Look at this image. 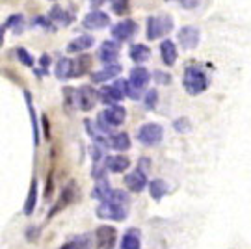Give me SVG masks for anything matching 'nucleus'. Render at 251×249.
<instances>
[{
  "mask_svg": "<svg viewBox=\"0 0 251 249\" xmlns=\"http://www.w3.org/2000/svg\"><path fill=\"white\" fill-rule=\"evenodd\" d=\"M17 58L23 65H34V58L32 54H28L24 48H17Z\"/></svg>",
  "mask_w": 251,
  "mask_h": 249,
  "instance_id": "nucleus-34",
  "label": "nucleus"
},
{
  "mask_svg": "<svg viewBox=\"0 0 251 249\" xmlns=\"http://www.w3.org/2000/svg\"><path fill=\"white\" fill-rule=\"evenodd\" d=\"M121 73V65H106L102 71H97L93 74V82H106L110 78H115L119 76Z\"/></svg>",
  "mask_w": 251,
  "mask_h": 249,
  "instance_id": "nucleus-21",
  "label": "nucleus"
},
{
  "mask_svg": "<svg viewBox=\"0 0 251 249\" xmlns=\"http://www.w3.org/2000/svg\"><path fill=\"white\" fill-rule=\"evenodd\" d=\"M74 74V64L69 58H60L56 64V76L60 80H67Z\"/></svg>",
  "mask_w": 251,
  "mask_h": 249,
  "instance_id": "nucleus-17",
  "label": "nucleus"
},
{
  "mask_svg": "<svg viewBox=\"0 0 251 249\" xmlns=\"http://www.w3.org/2000/svg\"><path fill=\"white\" fill-rule=\"evenodd\" d=\"M93 43H95V39H93L91 36H80L69 43L67 50H69V52H84V50L91 48Z\"/></svg>",
  "mask_w": 251,
  "mask_h": 249,
  "instance_id": "nucleus-18",
  "label": "nucleus"
},
{
  "mask_svg": "<svg viewBox=\"0 0 251 249\" xmlns=\"http://www.w3.org/2000/svg\"><path fill=\"white\" fill-rule=\"evenodd\" d=\"M125 119H127V110L119 104H114L99 113V127L104 132H108L110 127H117L121 123H125Z\"/></svg>",
  "mask_w": 251,
  "mask_h": 249,
  "instance_id": "nucleus-3",
  "label": "nucleus"
},
{
  "mask_svg": "<svg viewBox=\"0 0 251 249\" xmlns=\"http://www.w3.org/2000/svg\"><path fill=\"white\" fill-rule=\"evenodd\" d=\"M129 93V82L127 80H117V82L114 84V86H104L99 93V97H101L102 102H106V104H119V101Z\"/></svg>",
  "mask_w": 251,
  "mask_h": 249,
  "instance_id": "nucleus-5",
  "label": "nucleus"
},
{
  "mask_svg": "<svg viewBox=\"0 0 251 249\" xmlns=\"http://www.w3.org/2000/svg\"><path fill=\"white\" fill-rule=\"evenodd\" d=\"M112 192H114V190H112L110 184H108L106 177H104V179H97V186L93 188V197H95V199H99V201H108Z\"/></svg>",
  "mask_w": 251,
  "mask_h": 249,
  "instance_id": "nucleus-20",
  "label": "nucleus"
},
{
  "mask_svg": "<svg viewBox=\"0 0 251 249\" xmlns=\"http://www.w3.org/2000/svg\"><path fill=\"white\" fill-rule=\"evenodd\" d=\"M112 9H114V13H117V15L127 13V9H129V0H112Z\"/></svg>",
  "mask_w": 251,
  "mask_h": 249,
  "instance_id": "nucleus-31",
  "label": "nucleus"
},
{
  "mask_svg": "<svg viewBox=\"0 0 251 249\" xmlns=\"http://www.w3.org/2000/svg\"><path fill=\"white\" fill-rule=\"evenodd\" d=\"M121 249H141L139 231H136V229L127 231V234L121 238Z\"/></svg>",
  "mask_w": 251,
  "mask_h": 249,
  "instance_id": "nucleus-22",
  "label": "nucleus"
},
{
  "mask_svg": "<svg viewBox=\"0 0 251 249\" xmlns=\"http://www.w3.org/2000/svg\"><path fill=\"white\" fill-rule=\"evenodd\" d=\"M104 164H106V169L112 173H123L130 167V160L125 155H112L104 160Z\"/></svg>",
  "mask_w": 251,
  "mask_h": 249,
  "instance_id": "nucleus-13",
  "label": "nucleus"
},
{
  "mask_svg": "<svg viewBox=\"0 0 251 249\" xmlns=\"http://www.w3.org/2000/svg\"><path fill=\"white\" fill-rule=\"evenodd\" d=\"M95 240L99 249H114V246L117 244V231L110 225H102L95 232Z\"/></svg>",
  "mask_w": 251,
  "mask_h": 249,
  "instance_id": "nucleus-7",
  "label": "nucleus"
},
{
  "mask_svg": "<svg viewBox=\"0 0 251 249\" xmlns=\"http://www.w3.org/2000/svg\"><path fill=\"white\" fill-rule=\"evenodd\" d=\"M48 19H50V21H54V23H58L60 26H67V24H71V21H73L71 13L64 11L60 6H54V8H52V11H50V17H48Z\"/></svg>",
  "mask_w": 251,
  "mask_h": 249,
  "instance_id": "nucleus-24",
  "label": "nucleus"
},
{
  "mask_svg": "<svg viewBox=\"0 0 251 249\" xmlns=\"http://www.w3.org/2000/svg\"><path fill=\"white\" fill-rule=\"evenodd\" d=\"M84 28H88V30H99V28H104L110 24V17L104 13V11H99V9H95V11H90L82 21Z\"/></svg>",
  "mask_w": 251,
  "mask_h": 249,
  "instance_id": "nucleus-9",
  "label": "nucleus"
},
{
  "mask_svg": "<svg viewBox=\"0 0 251 249\" xmlns=\"http://www.w3.org/2000/svg\"><path fill=\"white\" fill-rule=\"evenodd\" d=\"M199 4V0H183V6H184L186 9H192L195 8Z\"/></svg>",
  "mask_w": 251,
  "mask_h": 249,
  "instance_id": "nucleus-38",
  "label": "nucleus"
},
{
  "mask_svg": "<svg viewBox=\"0 0 251 249\" xmlns=\"http://www.w3.org/2000/svg\"><path fill=\"white\" fill-rule=\"evenodd\" d=\"M136 30H138V24L134 21H130V19H125V21H121V23H117L115 26L112 28V36L117 41H127V39H130L136 34Z\"/></svg>",
  "mask_w": 251,
  "mask_h": 249,
  "instance_id": "nucleus-8",
  "label": "nucleus"
},
{
  "mask_svg": "<svg viewBox=\"0 0 251 249\" xmlns=\"http://www.w3.org/2000/svg\"><path fill=\"white\" fill-rule=\"evenodd\" d=\"M23 24H24V21H23V15H11L4 28H11L15 34H21V32H23Z\"/></svg>",
  "mask_w": 251,
  "mask_h": 249,
  "instance_id": "nucleus-29",
  "label": "nucleus"
},
{
  "mask_svg": "<svg viewBox=\"0 0 251 249\" xmlns=\"http://www.w3.org/2000/svg\"><path fill=\"white\" fill-rule=\"evenodd\" d=\"M97 91L93 90L91 86H82L80 90H78V106L82 108L84 112H90L95 106V102H97Z\"/></svg>",
  "mask_w": 251,
  "mask_h": 249,
  "instance_id": "nucleus-12",
  "label": "nucleus"
},
{
  "mask_svg": "<svg viewBox=\"0 0 251 249\" xmlns=\"http://www.w3.org/2000/svg\"><path fill=\"white\" fill-rule=\"evenodd\" d=\"M60 249H91V244H90L88 236H78V238H73L67 244H64Z\"/></svg>",
  "mask_w": 251,
  "mask_h": 249,
  "instance_id": "nucleus-27",
  "label": "nucleus"
},
{
  "mask_svg": "<svg viewBox=\"0 0 251 249\" xmlns=\"http://www.w3.org/2000/svg\"><path fill=\"white\" fill-rule=\"evenodd\" d=\"M36 23L37 24H41L43 28H46V30H54V24L50 23V19H37Z\"/></svg>",
  "mask_w": 251,
  "mask_h": 249,
  "instance_id": "nucleus-36",
  "label": "nucleus"
},
{
  "mask_svg": "<svg viewBox=\"0 0 251 249\" xmlns=\"http://www.w3.org/2000/svg\"><path fill=\"white\" fill-rule=\"evenodd\" d=\"M26 97V102H28V112H30V119L34 123V143H39V134H37V127H36V112H34V106H32V99H30V95H24Z\"/></svg>",
  "mask_w": 251,
  "mask_h": 249,
  "instance_id": "nucleus-30",
  "label": "nucleus"
},
{
  "mask_svg": "<svg viewBox=\"0 0 251 249\" xmlns=\"http://www.w3.org/2000/svg\"><path fill=\"white\" fill-rule=\"evenodd\" d=\"M36 199H37V182L34 181V182H32V188H30V194H28L26 203H24V214L34 212V208H36Z\"/></svg>",
  "mask_w": 251,
  "mask_h": 249,
  "instance_id": "nucleus-28",
  "label": "nucleus"
},
{
  "mask_svg": "<svg viewBox=\"0 0 251 249\" xmlns=\"http://www.w3.org/2000/svg\"><path fill=\"white\" fill-rule=\"evenodd\" d=\"M157 102H158V91L157 90H149L147 95H145V106H147L149 110H153L157 106Z\"/></svg>",
  "mask_w": 251,
  "mask_h": 249,
  "instance_id": "nucleus-33",
  "label": "nucleus"
},
{
  "mask_svg": "<svg viewBox=\"0 0 251 249\" xmlns=\"http://www.w3.org/2000/svg\"><path fill=\"white\" fill-rule=\"evenodd\" d=\"M173 30V19L169 15H153L147 21V39L155 41Z\"/></svg>",
  "mask_w": 251,
  "mask_h": 249,
  "instance_id": "nucleus-2",
  "label": "nucleus"
},
{
  "mask_svg": "<svg viewBox=\"0 0 251 249\" xmlns=\"http://www.w3.org/2000/svg\"><path fill=\"white\" fill-rule=\"evenodd\" d=\"M74 192H76V186L73 182H69V184L64 188V192H62V197H60V201L56 203V206L52 208V212L50 216H56L58 212H62L67 204H71L74 201Z\"/></svg>",
  "mask_w": 251,
  "mask_h": 249,
  "instance_id": "nucleus-15",
  "label": "nucleus"
},
{
  "mask_svg": "<svg viewBox=\"0 0 251 249\" xmlns=\"http://www.w3.org/2000/svg\"><path fill=\"white\" fill-rule=\"evenodd\" d=\"M129 206L127 204L114 203V201H102L97 208V216L101 220H114V222H123L129 216Z\"/></svg>",
  "mask_w": 251,
  "mask_h": 249,
  "instance_id": "nucleus-4",
  "label": "nucleus"
},
{
  "mask_svg": "<svg viewBox=\"0 0 251 249\" xmlns=\"http://www.w3.org/2000/svg\"><path fill=\"white\" fill-rule=\"evenodd\" d=\"M175 130H179V132H186V130L190 129V121L186 119V117H181V119L175 121Z\"/></svg>",
  "mask_w": 251,
  "mask_h": 249,
  "instance_id": "nucleus-35",
  "label": "nucleus"
},
{
  "mask_svg": "<svg viewBox=\"0 0 251 249\" xmlns=\"http://www.w3.org/2000/svg\"><path fill=\"white\" fill-rule=\"evenodd\" d=\"M48 62H50V60H48V56H41V65H43V67H48Z\"/></svg>",
  "mask_w": 251,
  "mask_h": 249,
  "instance_id": "nucleus-40",
  "label": "nucleus"
},
{
  "mask_svg": "<svg viewBox=\"0 0 251 249\" xmlns=\"http://www.w3.org/2000/svg\"><path fill=\"white\" fill-rule=\"evenodd\" d=\"M149 78H151V74H149V71L145 67H134L130 71V84L139 88V90H143L147 86Z\"/></svg>",
  "mask_w": 251,
  "mask_h": 249,
  "instance_id": "nucleus-16",
  "label": "nucleus"
},
{
  "mask_svg": "<svg viewBox=\"0 0 251 249\" xmlns=\"http://www.w3.org/2000/svg\"><path fill=\"white\" fill-rule=\"evenodd\" d=\"M90 2H91L93 8H99V6H102V4H104V0H90Z\"/></svg>",
  "mask_w": 251,
  "mask_h": 249,
  "instance_id": "nucleus-39",
  "label": "nucleus"
},
{
  "mask_svg": "<svg viewBox=\"0 0 251 249\" xmlns=\"http://www.w3.org/2000/svg\"><path fill=\"white\" fill-rule=\"evenodd\" d=\"M199 30L194 26H184L179 30V43L184 46L186 50H190V48H195V46L199 45Z\"/></svg>",
  "mask_w": 251,
  "mask_h": 249,
  "instance_id": "nucleus-10",
  "label": "nucleus"
},
{
  "mask_svg": "<svg viewBox=\"0 0 251 249\" xmlns=\"http://www.w3.org/2000/svg\"><path fill=\"white\" fill-rule=\"evenodd\" d=\"M90 62H91V60H90L88 56H82L78 62H74V64L78 65V67H74V74H84V73H86V71L90 69V65H91Z\"/></svg>",
  "mask_w": 251,
  "mask_h": 249,
  "instance_id": "nucleus-32",
  "label": "nucleus"
},
{
  "mask_svg": "<svg viewBox=\"0 0 251 249\" xmlns=\"http://www.w3.org/2000/svg\"><path fill=\"white\" fill-rule=\"evenodd\" d=\"M149 192H151V195H153V199H157L158 201V199H162V197L166 195L167 186L162 179H155V181L149 182Z\"/></svg>",
  "mask_w": 251,
  "mask_h": 249,
  "instance_id": "nucleus-26",
  "label": "nucleus"
},
{
  "mask_svg": "<svg viewBox=\"0 0 251 249\" xmlns=\"http://www.w3.org/2000/svg\"><path fill=\"white\" fill-rule=\"evenodd\" d=\"M125 184H127V188H129L130 192L139 194V192L147 186V177H145V171H141V169H134L130 175H127Z\"/></svg>",
  "mask_w": 251,
  "mask_h": 249,
  "instance_id": "nucleus-11",
  "label": "nucleus"
},
{
  "mask_svg": "<svg viewBox=\"0 0 251 249\" xmlns=\"http://www.w3.org/2000/svg\"><path fill=\"white\" fill-rule=\"evenodd\" d=\"M157 82H160V84H169V82H171V78H169V74H166V73L162 74L160 71H158V73H157Z\"/></svg>",
  "mask_w": 251,
  "mask_h": 249,
  "instance_id": "nucleus-37",
  "label": "nucleus"
},
{
  "mask_svg": "<svg viewBox=\"0 0 251 249\" xmlns=\"http://www.w3.org/2000/svg\"><path fill=\"white\" fill-rule=\"evenodd\" d=\"M164 138V129L157 123H147L138 130V141L143 145H157Z\"/></svg>",
  "mask_w": 251,
  "mask_h": 249,
  "instance_id": "nucleus-6",
  "label": "nucleus"
},
{
  "mask_svg": "<svg viewBox=\"0 0 251 249\" xmlns=\"http://www.w3.org/2000/svg\"><path fill=\"white\" fill-rule=\"evenodd\" d=\"M184 90L190 95H199V93H203L206 90V86H208V78H206V74L199 69V67H188L184 71Z\"/></svg>",
  "mask_w": 251,
  "mask_h": 249,
  "instance_id": "nucleus-1",
  "label": "nucleus"
},
{
  "mask_svg": "<svg viewBox=\"0 0 251 249\" xmlns=\"http://www.w3.org/2000/svg\"><path fill=\"white\" fill-rule=\"evenodd\" d=\"M160 54H162V60L166 65H173L177 60V46L173 41L166 39L162 45H160Z\"/></svg>",
  "mask_w": 251,
  "mask_h": 249,
  "instance_id": "nucleus-19",
  "label": "nucleus"
},
{
  "mask_svg": "<svg viewBox=\"0 0 251 249\" xmlns=\"http://www.w3.org/2000/svg\"><path fill=\"white\" fill-rule=\"evenodd\" d=\"M99 56H101V60L106 65H115V60L119 56V45H115L114 41H104Z\"/></svg>",
  "mask_w": 251,
  "mask_h": 249,
  "instance_id": "nucleus-14",
  "label": "nucleus"
},
{
  "mask_svg": "<svg viewBox=\"0 0 251 249\" xmlns=\"http://www.w3.org/2000/svg\"><path fill=\"white\" fill-rule=\"evenodd\" d=\"M110 145L115 151H129L130 147V138L127 132H119V134H112Z\"/></svg>",
  "mask_w": 251,
  "mask_h": 249,
  "instance_id": "nucleus-25",
  "label": "nucleus"
},
{
  "mask_svg": "<svg viewBox=\"0 0 251 249\" xmlns=\"http://www.w3.org/2000/svg\"><path fill=\"white\" fill-rule=\"evenodd\" d=\"M151 54V48L145 45H141V43H136V45L130 46V58L136 62V64H141V62H145Z\"/></svg>",
  "mask_w": 251,
  "mask_h": 249,
  "instance_id": "nucleus-23",
  "label": "nucleus"
}]
</instances>
